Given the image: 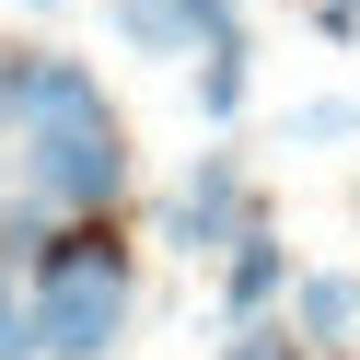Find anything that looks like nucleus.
Wrapping results in <instances>:
<instances>
[{
  "label": "nucleus",
  "mask_w": 360,
  "mask_h": 360,
  "mask_svg": "<svg viewBox=\"0 0 360 360\" xmlns=\"http://www.w3.org/2000/svg\"><path fill=\"white\" fill-rule=\"evenodd\" d=\"M360 128V94H326V105H302L290 117V151H314V140H349Z\"/></svg>",
  "instance_id": "10"
},
{
  "label": "nucleus",
  "mask_w": 360,
  "mask_h": 360,
  "mask_svg": "<svg viewBox=\"0 0 360 360\" xmlns=\"http://www.w3.org/2000/svg\"><path fill=\"white\" fill-rule=\"evenodd\" d=\"M314 35H337V47H360V0H314Z\"/></svg>",
  "instance_id": "11"
},
{
  "label": "nucleus",
  "mask_w": 360,
  "mask_h": 360,
  "mask_svg": "<svg viewBox=\"0 0 360 360\" xmlns=\"http://www.w3.org/2000/svg\"><path fill=\"white\" fill-rule=\"evenodd\" d=\"M105 24L140 58H210L221 35H244V0H105Z\"/></svg>",
  "instance_id": "4"
},
{
  "label": "nucleus",
  "mask_w": 360,
  "mask_h": 360,
  "mask_svg": "<svg viewBox=\"0 0 360 360\" xmlns=\"http://www.w3.org/2000/svg\"><path fill=\"white\" fill-rule=\"evenodd\" d=\"M244 94H256V47H244V35H221V47L198 58V117L233 128V117H244Z\"/></svg>",
  "instance_id": "7"
},
{
  "label": "nucleus",
  "mask_w": 360,
  "mask_h": 360,
  "mask_svg": "<svg viewBox=\"0 0 360 360\" xmlns=\"http://www.w3.org/2000/svg\"><path fill=\"white\" fill-rule=\"evenodd\" d=\"M24 290H35V337H47V360H117V349H128L140 267H128L117 221H58V244L24 267Z\"/></svg>",
  "instance_id": "2"
},
{
  "label": "nucleus",
  "mask_w": 360,
  "mask_h": 360,
  "mask_svg": "<svg viewBox=\"0 0 360 360\" xmlns=\"http://www.w3.org/2000/svg\"><path fill=\"white\" fill-rule=\"evenodd\" d=\"M0 360H47V337H35V290H24V267H0Z\"/></svg>",
  "instance_id": "9"
},
{
  "label": "nucleus",
  "mask_w": 360,
  "mask_h": 360,
  "mask_svg": "<svg viewBox=\"0 0 360 360\" xmlns=\"http://www.w3.org/2000/svg\"><path fill=\"white\" fill-rule=\"evenodd\" d=\"M256 221H267V210H256V186H244V163H233V151H198L186 186L151 210V233H163L174 256H233Z\"/></svg>",
  "instance_id": "3"
},
{
  "label": "nucleus",
  "mask_w": 360,
  "mask_h": 360,
  "mask_svg": "<svg viewBox=\"0 0 360 360\" xmlns=\"http://www.w3.org/2000/svg\"><path fill=\"white\" fill-rule=\"evenodd\" d=\"M35 12H47V0H35Z\"/></svg>",
  "instance_id": "12"
},
{
  "label": "nucleus",
  "mask_w": 360,
  "mask_h": 360,
  "mask_svg": "<svg viewBox=\"0 0 360 360\" xmlns=\"http://www.w3.org/2000/svg\"><path fill=\"white\" fill-rule=\"evenodd\" d=\"M290 326H302L314 349L360 337V279H349V267H302V290H290Z\"/></svg>",
  "instance_id": "6"
},
{
  "label": "nucleus",
  "mask_w": 360,
  "mask_h": 360,
  "mask_svg": "<svg viewBox=\"0 0 360 360\" xmlns=\"http://www.w3.org/2000/svg\"><path fill=\"white\" fill-rule=\"evenodd\" d=\"M302 290V267H290V244H279V221H256V233L221 256V326H267V314Z\"/></svg>",
  "instance_id": "5"
},
{
  "label": "nucleus",
  "mask_w": 360,
  "mask_h": 360,
  "mask_svg": "<svg viewBox=\"0 0 360 360\" xmlns=\"http://www.w3.org/2000/svg\"><path fill=\"white\" fill-rule=\"evenodd\" d=\"M221 360H314V337L290 314H267V326H221Z\"/></svg>",
  "instance_id": "8"
},
{
  "label": "nucleus",
  "mask_w": 360,
  "mask_h": 360,
  "mask_svg": "<svg viewBox=\"0 0 360 360\" xmlns=\"http://www.w3.org/2000/svg\"><path fill=\"white\" fill-rule=\"evenodd\" d=\"M12 186L35 210H58V221H117V198H128V117L58 47H35L24 117H12Z\"/></svg>",
  "instance_id": "1"
}]
</instances>
